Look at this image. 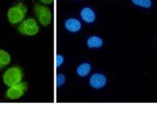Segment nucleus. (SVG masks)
Masks as SVG:
<instances>
[{
    "instance_id": "f257e3e1",
    "label": "nucleus",
    "mask_w": 157,
    "mask_h": 125,
    "mask_svg": "<svg viewBox=\"0 0 157 125\" xmlns=\"http://www.w3.org/2000/svg\"><path fill=\"white\" fill-rule=\"evenodd\" d=\"M23 70L19 66H13L4 72L2 75V81L8 87L22 82L23 79Z\"/></svg>"
},
{
    "instance_id": "f03ea898",
    "label": "nucleus",
    "mask_w": 157,
    "mask_h": 125,
    "mask_svg": "<svg viewBox=\"0 0 157 125\" xmlns=\"http://www.w3.org/2000/svg\"><path fill=\"white\" fill-rule=\"evenodd\" d=\"M27 13V7L25 4L18 3L14 5L8 10L7 18L11 25L19 23L25 18Z\"/></svg>"
},
{
    "instance_id": "7ed1b4c3",
    "label": "nucleus",
    "mask_w": 157,
    "mask_h": 125,
    "mask_svg": "<svg viewBox=\"0 0 157 125\" xmlns=\"http://www.w3.org/2000/svg\"><path fill=\"white\" fill-rule=\"evenodd\" d=\"M34 11L36 18H38L42 26H48L50 24H51L53 15H52V11L50 8L41 4H35Z\"/></svg>"
},
{
    "instance_id": "20e7f679",
    "label": "nucleus",
    "mask_w": 157,
    "mask_h": 125,
    "mask_svg": "<svg viewBox=\"0 0 157 125\" xmlns=\"http://www.w3.org/2000/svg\"><path fill=\"white\" fill-rule=\"evenodd\" d=\"M18 31L23 35L34 36L39 32V26L35 19L27 18L18 26Z\"/></svg>"
},
{
    "instance_id": "39448f33",
    "label": "nucleus",
    "mask_w": 157,
    "mask_h": 125,
    "mask_svg": "<svg viewBox=\"0 0 157 125\" xmlns=\"http://www.w3.org/2000/svg\"><path fill=\"white\" fill-rule=\"evenodd\" d=\"M28 89V85L26 82L22 81L20 83L9 87L6 92V97L9 100H18L21 98L26 93Z\"/></svg>"
},
{
    "instance_id": "423d86ee",
    "label": "nucleus",
    "mask_w": 157,
    "mask_h": 125,
    "mask_svg": "<svg viewBox=\"0 0 157 125\" xmlns=\"http://www.w3.org/2000/svg\"><path fill=\"white\" fill-rule=\"evenodd\" d=\"M107 83L106 77L101 74H95L90 79V85L94 89H101Z\"/></svg>"
},
{
    "instance_id": "0eeeda50",
    "label": "nucleus",
    "mask_w": 157,
    "mask_h": 125,
    "mask_svg": "<svg viewBox=\"0 0 157 125\" xmlns=\"http://www.w3.org/2000/svg\"><path fill=\"white\" fill-rule=\"evenodd\" d=\"M65 27L68 31L76 33L82 29V24L78 19L73 18H68L65 22Z\"/></svg>"
},
{
    "instance_id": "6e6552de",
    "label": "nucleus",
    "mask_w": 157,
    "mask_h": 125,
    "mask_svg": "<svg viewBox=\"0 0 157 125\" xmlns=\"http://www.w3.org/2000/svg\"><path fill=\"white\" fill-rule=\"evenodd\" d=\"M81 17L87 23H92L96 19L95 12L90 7L83 8L81 11Z\"/></svg>"
},
{
    "instance_id": "1a4fd4ad",
    "label": "nucleus",
    "mask_w": 157,
    "mask_h": 125,
    "mask_svg": "<svg viewBox=\"0 0 157 125\" xmlns=\"http://www.w3.org/2000/svg\"><path fill=\"white\" fill-rule=\"evenodd\" d=\"M11 62V57L7 52L0 50V70L7 66Z\"/></svg>"
},
{
    "instance_id": "9d476101",
    "label": "nucleus",
    "mask_w": 157,
    "mask_h": 125,
    "mask_svg": "<svg viewBox=\"0 0 157 125\" xmlns=\"http://www.w3.org/2000/svg\"><path fill=\"white\" fill-rule=\"evenodd\" d=\"M102 46L103 41L98 36H92L87 40V46L89 48H101Z\"/></svg>"
},
{
    "instance_id": "9b49d317",
    "label": "nucleus",
    "mask_w": 157,
    "mask_h": 125,
    "mask_svg": "<svg viewBox=\"0 0 157 125\" xmlns=\"http://www.w3.org/2000/svg\"><path fill=\"white\" fill-rule=\"evenodd\" d=\"M90 71H91V66L89 63H82L77 68V74L82 78L89 75Z\"/></svg>"
},
{
    "instance_id": "f8f14e48",
    "label": "nucleus",
    "mask_w": 157,
    "mask_h": 125,
    "mask_svg": "<svg viewBox=\"0 0 157 125\" xmlns=\"http://www.w3.org/2000/svg\"><path fill=\"white\" fill-rule=\"evenodd\" d=\"M132 2L136 6L143 8H150L152 5L151 0H132Z\"/></svg>"
},
{
    "instance_id": "ddd939ff",
    "label": "nucleus",
    "mask_w": 157,
    "mask_h": 125,
    "mask_svg": "<svg viewBox=\"0 0 157 125\" xmlns=\"http://www.w3.org/2000/svg\"><path fill=\"white\" fill-rule=\"evenodd\" d=\"M56 85L57 87L60 88L61 86H62L64 85V83L66 82V77L64 74H59L57 76V78H56Z\"/></svg>"
},
{
    "instance_id": "4468645a",
    "label": "nucleus",
    "mask_w": 157,
    "mask_h": 125,
    "mask_svg": "<svg viewBox=\"0 0 157 125\" xmlns=\"http://www.w3.org/2000/svg\"><path fill=\"white\" fill-rule=\"evenodd\" d=\"M64 62V57L61 54H57L55 58V65L56 67L59 68Z\"/></svg>"
},
{
    "instance_id": "2eb2a0df",
    "label": "nucleus",
    "mask_w": 157,
    "mask_h": 125,
    "mask_svg": "<svg viewBox=\"0 0 157 125\" xmlns=\"http://www.w3.org/2000/svg\"><path fill=\"white\" fill-rule=\"evenodd\" d=\"M40 1L44 4H52L54 0H40Z\"/></svg>"
}]
</instances>
